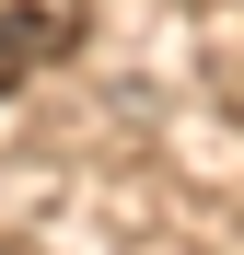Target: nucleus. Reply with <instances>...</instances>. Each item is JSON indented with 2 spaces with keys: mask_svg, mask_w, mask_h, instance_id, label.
Returning <instances> with one entry per match:
<instances>
[{
  "mask_svg": "<svg viewBox=\"0 0 244 255\" xmlns=\"http://www.w3.org/2000/svg\"><path fill=\"white\" fill-rule=\"evenodd\" d=\"M58 47H70V23H58V12H0V93H12L35 58H58Z\"/></svg>",
  "mask_w": 244,
  "mask_h": 255,
  "instance_id": "f257e3e1",
  "label": "nucleus"
}]
</instances>
